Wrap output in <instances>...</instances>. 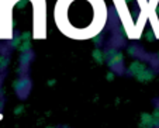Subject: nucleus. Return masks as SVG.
Wrapping results in <instances>:
<instances>
[{
	"label": "nucleus",
	"instance_id": "1",
	"mask_svg": "<svg viewBox=\"0 0 159 128\" xmlns=\"http://www.w3.org/2000/svg\"><path fill=\"white\" fill-rule=\"evenodd\" d=\"M142 71H145V65H144V63H132V66H131V72H132L134 75L141 73Z\"/></svg>",
	"mask_w": 159,
	"mask_h": 128
}]
</instances>
